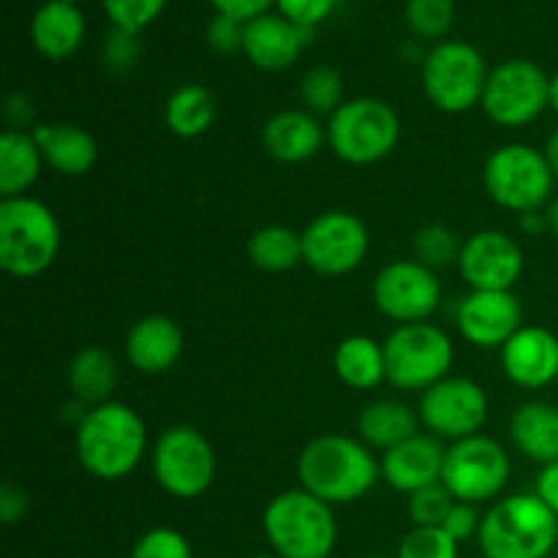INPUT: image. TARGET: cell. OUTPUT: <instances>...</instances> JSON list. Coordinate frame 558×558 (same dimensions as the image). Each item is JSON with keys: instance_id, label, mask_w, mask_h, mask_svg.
<instances>
[{"instance_id": "obj_30", "label": "cell", "mask_w": 558, "mask_h": 558, "mask_svg": "<svg viewBox=\"0 0 558 558\" xmlns=\"http://www.w3.org/2000/svg\"><path fill=\"white\" fill-rule=\"evenodd\" d=\"M218 120V101L213 96L210 87L196 85H180L178 90L169 93L167 104H163V123L180 140H196L205 136L207 131L216 125Z\"/></svg>"}, {"instance_id": "obj_7", "label": "cell", "mask_w": 558, "mask_h": 558, "mask_svg": "<svg viewBox=\"0 0 558 558\" xmlns=\"http://www.w3.org/2000/svg\"><path fill=\"white\" fill-rule=\"evenodd\" d=\"M488 74V63L474 44L450 38L425 54L423 90L439 112L463 114L483 104Z\"/></svg>"}, {"instance_id": "obj_43", "label": "cell", "mask_w": 558, "mask_h": 558, "mask_svg": "<svg viewBox=\"0 0 558 558\" xmlns=\"http://www.w3.org/2000/svg\"><path fill=\"white\" fill-rule=\"evenodd\" d=\"M216 14L232 16V20L251 22L262 14H270L276 9V0H207Z\"/></svg>"}, {"instance_id": "obj_53", "label": "cell", "mask_w": 558, "mask_h": 558, "mask_svg": "<svg viewBox=\"0 0 558 558\" xmlns=\"http://www.w3.org/2000/svg\"><path fill=\"white\" fill-rule=\"evenodd\" d=\"M69 3H76V5H80V3H85V0H69Z\"/></svg>"}, {"instance_id": "obj_6", "label": "cell", "mask_w": 558, "mask_h": 558, "mask_svg": "<svg viewBox=\"0 0 558 558\" xmlns=\"http://www.w3.org/2000/svg\"><path fill=\"white\" fill-rule=\"evenodd\" d=\"M401 140V118L381 98H349L327 120V145L352 167H371L390 156Z\"/></svg>"}, {"instance_id": "obj_39", "label": "cell", "mask_w": 558, "mask_h": 558, "mask_svg": "<svg viewBox=\"0 0 558 558\" xmlns=\"http://www.w3.org/2000/svg\"><path fill=\"white\" fill-rule=\"evenodd\" d=\"M129 558H194V550L178 529L156 526L136 539Z\"/></svg>"}, {"instance_id": "obj_16", "label": "cell", "mask_w": 558, "mask_h": 558, "mask_svg": "<svg viewBox=\"0 0 558 558\" xmlns=\"http://www.w3.org/2000/svg\"><path fill=\"white\" fill-rule=\"evenodd\" d=\"M458 270L472 292H512L526 270V256L515 238L483 229L463 240Z\"/></svg>"}, {"instance_id": "obj_13", "label": "cell", "mask_w": 558, "mask_h": 558, "mask_svg": "<svg viewBox=\"0 0 558 558\" xmlns=\"http://www.w3.org/2000/svg\"><path fill=\"white\" fill-rule=\"evenodd\" d=\"M300 234H303V262L327 278L354 272L371 251L368 227L363 218L349 210L319 213Z\"/></svg>"}, {"instance_id": "obj_42", "label": "cell", "mask_w": 558, "mask_h": 558, "mask_svg": "<svg viewBox=\"0 0 558 558\" xmlns=\"http://www.w3.org/2000/svg\"><path fill=\"white\" fill-rule=\"evenodd\" d=\"M480 523H483V518H480L477 505L456 501V507H452V510H450L447 521L441 523V529H445V532L450 534V537L456 539L458 545H461V543H466V539L477 537V534H480Z\"/></svg>"}, {"instance_id": "obj_38", "label": "cell", "mask_w": 558, "mask_h": 558, "mask_svg": "<svg viewBox=\"0 0 558 558\" xmlns=\"http://www.w3.org/2000/svg\"><path fill=\"white\" fill-rule=\"evenodd\" d=\"M142 58V41L140 33L120 31V27H112V31L104 36L101 44V63L109 74L125 76L140 65Z\"/></svg>"}, {"instance_id": "obj_11", "label": "cell", "mask_w": 558, "mask_h": 558, "mask_svg": "<svg viewBox=\"0 0 558 558\" xmlns=\"http://www.w3.org/2000/svg\"><path fill=\"white\" fill-rule=\"evenodd\" d=\"M512 474L510 456L490 436L477 434L452 441L445 452L441 485L466 505H485L499 499Z\"/></svg>"}, {"instance_id": "obj_49", "label": "cell", "mask_w": 558, "mask_h": 558, "mask_svg": "<svg viewBox=\"0 0 558 558\" xmlns=\"http://www.w3.org/2000/svg\"><path fill=\"white\" fill-rule=\"evenodd\" d=\"M545 216H548V232L558 240V196H556V199H550V205H548V210H545Z\"/></svg>"}, {"instance_id": "obj_1", "label": "cell", "mask_w": 558, "mask_h": 558, "mask_svg": "<svg viewBox=\"0 0 558 558\" xmlns=\"http://www.w3.org/2000/svg\"><path fill=\"white\" fill-rule=\"evenodd\" d=\"M74 450L90 477L120 483L131 477L147 456L145 420L123 401L90 407L74 430Z\"/></svg>"}, {"instance_id": "obj_18", "label": "cell", "mask_w": 558, "mask_h": 558, "mask_svg": "<svg viewBox=\"0 0 558 558\" xmlns=\"http://www.w3.org/2000/svg\"><path fill=\"white\" fill-rule=\"evenodd\" d=\"M501 371L521 390H543L558 379V338L545 327L523 325L499 349Z\"/></svg>"}, {"instance_id": "obj_51", "label": "cell", "mask_w": 558, "mask_h": 558, "mask_svg": "<svg viewBox=\"0 0 558 558\" xmlns=\"http://www.w3.org/2000/svg\"><path fill=\"white\" fill-rule=\"evenodd\" d=\"M357 558H390V556H381V554H365V556H357Z\"/></svg>"}, {"instance_id": "obj_27", "label": "cell", "mask_w": 558, "mask_h": 558, "mask_svg": "<svg viewBox=\"0 0 558 558\" xmlns=\"http://www.w3.org/2000/svg\"><path fill=\"white\" fill-rule=\"evenodd\" d=\"M332 368L338 379L352 390H376L381 381H387L385 343L371 336L343 338L332 354Z\"/></svg>"}, {"instance_id": "obj_28", "label": "cell", "mask_w": 558, "mask_h": 558, "mask_svg": "<svg viewBox=\"0 0 558 558\" xmlns=\"http://www.w3.org/2000/svg\"><path fill=\"white\" fill-rule=\"evenodd\" d=\"M44 163L36 140L27 131L5 129L0 134V196H27L31 185L41 178Z\"/></svg>"}, {"instance_id": "obj_2", "label": "cell", "mask_w": 558, "mask_h": 558, "mask_svg": "<svg viewBox=\"0 0 558 558\" xmlns=\"http://www.w3.org/2000/svg\"><path fill=\"white\" fill-rule=\"evenodd\" d=\"M381 480L379 461L365 441L343 434L311 439L298 458L300 488L330 507L354 505L374 490Z\"/></svg>"}, {"instance_id": "obj_5", "label": "cell", "mask_w": 558, "mask_h": 558, "mask_svg": "<svg viewBox=\"0 0 558 558\" xmlns=\"http://www.w3.org/2000/svg\"><path fill=\"white\" fill-rule=\"evenodd\" d=\"M485 558H548L558 548V515L534 494H512L483 515L477 534Z\"/></svg>"}, {"instance_id": "obj_17", "label": "cell", "mask_w": 558, "mask_h": 558, "mask_svg": "<svg viewBox=\"0 0 558 558\" xmlns=\"http://www.w3.org/2000/svg\"><path fill=\"white\" fill-rule=\"evenodd\" d=\"M463 341L477 349H501L523 327V305L515 292H469L456 308Z\"/></svg>"}, {"instance_id": "obj_31", "label": "cell", "mask_w": 558, "mask_h": 558, "mask_svg": "<svg viewBox=\"0 0 558 558\" xmlns=\"http://www.w3.org/2000/svg\"><path fill=\"white\" fill-rule=\"evenodd\" d=\"M245 248L251 265L265 272H289L303 265V234L278 223L256 229Z\"/></svg>"}, {"instance_id": "obj_32", "label": "cell", "mask_w": 558, "mask_h": 558, "mask_svg": "<svg viewBox=\"0 0 558 558\" xmlns=\"http://www.w3.org/2000/svg\"><path fill=\"white\" fill-rule=\"evenodd\" d=\"M463 240L452 232L447 223H425L414 232L412 251L420 265L430 267V270H445V267L458 265L461 259Z\"/></svg>"}, {"instance_id": "obj_23", "label": "cell", "mask_w": 558, "mask_h": 558, "mask_svg": "<svg viewBox=\"0 0 558 558\" xmlns=\"http://www.w3.org/2000/svg\"><path fill=\"white\" fill-rule=\"evenodd\" d=\"M85 33V14L69 0H47L38 5L31 20L33 49L47 60H69L71 54L80 52Z\"/></svg>"}, {"instance_id": "obj_15", "label": "cell", "mask_w": 558, "mask_h": 558, "mask_svg": "<svg viewBox=\"0 0 558 558\" xmlns=\"http://www.w3.org/2000/svg\"><path fill=\"white\" fill-rule=\"evenodd\" d=\"M420 423L430 436L461 441L477 436L488 423L490 403L483 385L469 376H447L420 398Z\"/></svg>"}, {"instance_id": "obj_37", "label": "cell", "mask_w": 558, "mask_h": 558, "mask_svg": "<svg viewBox=\"0 0 558 558\" xmlns=\"http://www.w3.org/2000/svg\"><path fill=\"white\" fill-rule=\"evenodd\" d=\"M456 507V496L441 483L428 485L423 490H414L407 501V512L412 526H441Z\"/></svg>"}, {"instance_id": "obj_8", "label": "cell", "mask_w": 558, "mask_h": 558, "mask_svg": "<svg viewBox=\"0 0 558 558\" xmlns=\"http://www.w3.org/2000/svg\"><path fill=\"white\" fill-rule=\"evenodd\" d=\"M554 183L545 153L523 142L496 147L483 169V185L490 199L518 216L550 205Z\"/></svg>"}, {"instance_id": "obj_12", "label": "cell", "mask_w": 558, "mask_h": 558, "mask_svg": "<svg viewBox=\"0 0 558 558\" xmlns=\"http://www.w3.org/2000/svg\"><path fill=\"white\" fill-rule=\"evenodd\" d=\"M550 76L534 60L512 58L490 69L483 112L501 129H523L548 109Z\"/></svg>"}, {"instance_id": "obj_46", "label": "cell", "mask_w": 558, "mask_h": 558, "mask_svg": "<svg viewBox=\"0 0 558 558\" xmlns=\"http://www.w3.org/2000/svg\"><path fill=\"white\" fill-rule=\"evenodd\" d=\"M3 114H5V120H9V129L22 131V125L31 123L33 107H31V101H27V96L14 93V96H9V101H5Z\"/></svg>"}, {"instance_id": "obj_22", "label": "cell", "mask_w": 558, "mask_h": 558, "mask_svg": "<svg viewBox=\"0 0 558 558\" xmlns=\"http://www.w3.org/2000/svg\"><path fill=\"white\" fill-rule=\"evenodd\" d=\"M327 129L308 109H281L262 129V145L276 161H311L325 147Z\"/></svg>"}, {"instance_id": "obj_10", "label": "cell", "mask_w": 558, "mask_h": 558, "mask_svg": "<svg viewBox=\"0 0 558 558\" xmlns=\"http://www.w3.org/2000/svg\"><path fill=\"white\" fill-rule=\"evenodd\" d=\"M153 477L172 499H199L213 488L218 458L210 439L194 425H172L156 439L150 452Z\"/></svg>"}, {"instance_id": "obj_34", "label": "cell", "mask_w": 558, "mask_h": 558, "mask_svg": "<svg viewBox=\"0 0 558 558\" xmlns=\"http://www.w3.org/2000/svg\"><path fill=\"white\" fill-rule=\"evenodd\" d=\"M403 20L417 38L439 41L456 22V0H407Z\"/></svg>"}, {"instance_id": "obj_26", "label": "cell", "mask_w": 558, "mask_h": 558, "mask_svg": "<svg viewBox=\"0 0 558 558\" xmlns=\"http://www.w3.org/2000/svg\"><path fill=\"white\" fill-rule=\"evenodd\" d=\"M357 434L371 450L387 452L420 434V412L396 398H379L363 407L357 417Z\"/></svg>"}, {"instance_id": "obj_50", "label": "cell", "mask_w": 558, "mask_h": 558, "mask_svg": "<svg viewBox=\"0 0 558 558\" xmlns=\"http://www.w3.org/2000/svg\"><path fill=\"white\" fill-rule=\"evenodd\" d=\"M548 109H554L558 114V71L550 76V90H548Z\"/></svg>"}, {"instance_id": "obj_20", "label": "cell", "mask_w": 558, "mask_h": 558, "mask_svg": "<svg viewBox=\"0 0 558 558\" xmlns=\"http://www.w3.org/2000/svg\"><path fill=\"white\" fill-rule=\"evenodd\" d=\"M445 447L441 439L430 434H417L403 445L381 452V480L398 494L412 496L414 490H423L428 485L441 483V469H445Z\"/></svg>"}, {"instance_id": "obj_4", "label": "cell", "mask_w": 558, "mask_h": 558, "mask_svg": "<svg viewBox=\"0 0 558 558\" xmlns=\"http://www.w3.org/2000/svg\"><path fill=\"white\" fill-rule=\"evenodd\" d=\"M262 529L278 558H330L338 545L332 507L303 488L272 496L262 512Z\"/></svg>"}, {"instance_id": "obj_44", "label": "cell", "mask_w": 558, "mask_h": 558, "mask_svg": "<svg viewBox=\"0 0 558 558\" xmlns=\"http://www.w3.org/2000/svg\"><path fill=\"white\" fill-rule=\"evenodd\" d=\"M25 512H27L25 490L14 483H3V488H0V521H3L5 526H14V523H20L22 518H25Z\"/></svg>"}, {"instance_id": "obj_9", "label": "cell", "mask_w": 558, "mask_h": 558, "mask_svg": "<svg viewBox=\"0 0 558 558\" xmlns=\"http://www.w3.org/2000/svg\"><path fill=\"white\" fill-rule=\"evenodd\" d=\"M387 381L403 392H425L450 376L456 363L452 338L430 322L398 325L385 341Z\"/></svg>"}, {"instance_id": "obj_14", "label": "cell", "mask_w": 558, "mask_h": 558, "mask_svg": "<svg viewBox=\"0 0 558 558\" xmlns=\"http://www.w3.org/2000/svg\"><path fill=\"white\" fill-rule=\"evenodd\" d=\"M371 298L379 314L396 325H417L428 322L439 308L441 283L436 270L417 259H396L376 272Z\"/></svg>"}, {"instance_id": "obj_52", "label": "cell", "mask_w": 558, "mask_h": 558, "mask_svg": "<svg viewBox=\"0 0 558 558\" xmlns=\"http://www.w3.org/2000/svg\"><path fill=\"white\" fill-rule=\"evenodd\" d=\"M251 558H278L276 554H256V556H251Z\"/></svg>"}, {"instance_id": "obj_36", "label": "cell", "mask_w": 558, "mask_h": 558, "mask_svg": "<svg viewBox=\"0 0 558 558\" xmlns=\"http://www.w3.org/2000/svg\"><path fill=\"white\" fill-rule=\"evenodd\" d=\"M167 5L169 0H101V9L112 27L131 33H142L145 27H150Z\"/></svg>"}, {"instance_id": "obj_19", "label": "cell", "mask_w": 558, "mask_h": 558, "mask_svg": "<svg viewBox=\"0 0 558 558\" xmlns=\"http://www.w3.org/2000/svg\"><path fill=\"white\" fill-rule=\"evenodd\" d=\"M311 38H314V31L294 25L278 11H270V14L245 22L243 54L259 71L276 74V71H287L298 63Z\"/></svg>"}, {"instance_id": "obj_35", "label": "cell", "mask_w": 558, "mask_h": 558, "mask_svg": "<svg viewBox=\"0 0 558 558\" xmlns=\"http://www.w3.org/2000/svg\"><path fill=\"white\" fill-rule=\"evenodd\" d=\"M461 545L441 526H412L401 539L396 558H461Z\"/></svg>"}, {"instance_id": "obj_47", "label": "cell", "mask_w": 558, "mask_h": 558, "mask_svg": "<svg viewBox=\"0 0 558 558\" xmlns=\"http://www.w3.org/2000/svg\"><path fill=\"white\" fill-rule=\"evenodd\" d=\"M518 227H521V232L529 234V238H537V234L548 232V216H545L543 210L523 213V216L518 218Z\"/></svg>"}, {"instance_id": "obj_48", "label": "cell", "mask_w": 558, "mask_h": 558, "mask_svg": "<svg viewBox=\"0 0 558 558\" xmlns=\"http://www.w3.org/2000/svg\"><path fill=\"white\" fill-rule=\"evenodd\" d=\"M545 158H548V167L550 172H554V178L558 180V129H554V134L548 136V142H545Z\"/></svg>"}, {"instance_id": "obj_45", "label": "cell", "mask_w": 558, "mask_h": 558, "mask_svg": "<svg viewBox=\"0 0 558 558\" xmlns=\"http://www.w3.org/2000/svg\"><path fill=\"white\" fill-rule=\"evenodd\" d=\"M534 496L558 515V461L539 466L537 480H534Z\"/></svg>"}, {"instance_id": "obj_29", "label": "cell", "mask_w": 558, "mask_h": 558, "mask_svg": "<svg viewBox=\"0 0 558 558\" xmlns=\"http://www.w3.org/2000/svg\"><path fill=\"white\" fill-rule=\"evenodd\" d=\"M118 379V363H114V357L104 347L80 349L69 363L71 398L82 401L85 407H98V403L112 401Z\"/></svg>"}, {"instance_id": "obj_41", "label": "cell", "mask_w": 558, "mask_h": 558, "mask_svg": "<svg viewBox=\"0 0 558 558\" xmlns=\"http://www.w3.org/2000/svg\"><path fill=\"white\" fill-rule=\"evenodd\" d=\"M245 44V22L232 20V16L213 14L207 25V47L216 54H238L243 52Z\"/></svg>"}, {"instance_id": "obj_21", "label": "cell", "mask_w": 558, "mask_h": 558, "mask_svg": "<svg viewBox=\"0 0 558 558\" xmlns=\"http://www.w3.org/2000/svg\"><path fill=\"white\" fill-rule=\"evenodd\" d=\"M185 338L172 316L150 314L134 322L125 336V360L145 376H161L178 365Z\"/></svg>"}, {"instance_id": "obj_3", "label": "cell", "mask_w": 558, "mask_h": 558, "mask_svg": "<svg viewBox=\"0 0 558 558\" xmlns=\"http://www.w3.org/2000/svg\"><path fill=\"white\" fill-rule=\"evenodd\" d=\"M63 245L52 207L36 196L0 199V267L11 278H38L54 265Z\"/></svg>"}, {"instance_id": "obj_33", "label": "cell", "mask_w": 558, "mask_h": 558, "mask_svg": "<svg viewBox=\"0 0 558 558\" xmlns=\"http://www.w3.org/2000/svg\"><path fill=\"white\" fill-rule=\"evenodd\" d=\"M300 101H303V109H308L316 118H322V114L330 118L347 101L343 98V76L332 65H314L300 80Z\"/></svg>"}, {"instance_id": "obj_24", "label": "cell", "mask_w": 558, "mask_h": 558, "mask_svg": "<svg viewBox=\"0 0 558 558\" xmlns=\"http://www.w3.org/2000/svg\"><path fill=\"white\" fill-rule=\"evenodd\" d=\"M44 163L65 178H82L98 161V145L87 129L76 123H44L31 131Z\"/></svg>"}, {"instance_id": "obj_25", "label": "cell", "mask_w": 558, "mask_h": 558, "mask_svg": "<svg viewBox=\"0 0 558 558\" xmlns=\"http://www.w3.org/2000/svg\"><path fill=\"white\" fill-rule=\"evenodd\" d=\"M510 439L521 456L529 461L554 463L558 461V407L548 401H526L512 412Z\"/></svg>"}, {"instance_id": "obj_40", "label": "cell", "mask_w": 558, "mask_h": 558, "mask_svg": "<svg viewBox=\"0 0 558 558\" xmlns=\"http://www.w3.org/2000/svg\"><path fill=\"white\" fill-rule=\"evenodd\" d=\"M338 9V0H276V11L292 20L294 25L316 31L325 20H330Z\"/></svg>"}]
</instances>
